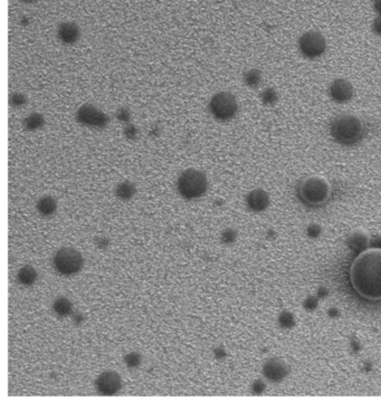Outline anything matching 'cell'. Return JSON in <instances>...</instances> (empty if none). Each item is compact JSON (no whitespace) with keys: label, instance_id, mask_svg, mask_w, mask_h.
<instances>
[{"label":"cell","instance_id":"6da1fadb","mask_svg":"<svg viewBox=\"0 0 381 403\" xmlns=\"http://www.w3.org/2000/svg\"><path fill=\"white\" fill-rule=\"evenodd\" d=\"M349 275L359 295L369 301H381V249L368 248L358 253Z\"/></svg>","mask_w":381,"mask_h":403},{"label":"cell","instance_id":"7a4b0ae2","mask_svg":"<svg viewBox=\"0 0 381 403\" xmlns=\"http://www.w3.org/2000/svg\"><path fill=\"white\" fill-rule=\"evenodd\" d=\"M330 134L338 144L353 146L364 139L367 134V125L357 115L341 114L331 122Z\"/></svg>","mask_w":381,"mask_h":403},{"label":"cell","instance_id":"3957f363","mask_svg":"<svg viewBox=\"0 0 381 403\" xmlns=\"http://www.w3.org/2000/svg\"><path fill=\"white\" fill-rule=\"evenodd\" d=\"M208 179L200 170L187 169L178 176L177 191L185 200H196L206 195L208 190Z\"/></svg>","mask_w":381,"mask_h":403},{"label":"cell","instance_id":"277c9868","mask_svg":"<svg viewBox=\"0 0 381 403\" xmlns=\"http://www.w3.org/2000/svg\"><path fill=\"white\" fill-rule=\"evenodd\" d=\"M300 200L306 206H322L331 197V187L329 182L320 176H308L303 180L299 189Z\"/></svg>","mask_w":381,"mask_h":403},{"label":"cell","instance_id":"5b68a950","mask_svg":"<svg viewBox=\"0 0 381 403\" xmlns=\"http://www.w3.org/2000/svg\"><path fill=\"white\" fill-rule=\"evenodd\" d=\"M208 108L212 117L218 122H229L238 113V102L233 94L222 91L212 96Z\"/></svg>","mask_w":381,"mask_h":403},{"label":"cell","instance_id":"8992f818","mask_svg":"<svg viewBox=\"0 0 381 403\" xmlns=\"http://www.w3.org/2000/svg\"><path fill=\"white\" fill-rule=\"evenodd\" d=\"M54 267L60 275L72 276L81 272L84 265L82 253L74 248L65 247L54 256Z\"/></svg>","mask_w":381,"mask_h":403},{"label":"cell","instance_id":"52a82bcc","mask_svg":"<svg viewBox=\"0 0 381 403\" xmlns=\"http://www.w3.org/2000/svg\"><path fill=\"white\" fill-rule=\"evenodd\" d=\"M297 46L303 57L316 59L327 51V41L320 31L308 30L299 38Z\"/></svg>","mask_w":381,"mask_h":403},{"label":"cell","instance_id":"ba28073f","mask_svg":"<svg viewBox=\"0 0 381 403\" xmlns=\"http://www.w3.org/2000/svg\"><path fill=\"white\" fill-rule=\"evenodd\" d=\"M75 119L77 123L87 128L103 130L110 124V118L102 109L92 104H83L76 111Z\"/></svg>","mask_w":381,"mask_h":403},{"label":"cell","instance_id":"9c48e42d","mask_svg":"<svg viewBox=\"0 0 381 403\" xmlns=\"http://www.w3.org/2000/svg\"><path fill=\"white\" fill-rule=\"evenodd\" d=\"M95 388L102 395H114L122 388V380L120 374L114 371L101 373L95 380Z\"/></svg>","mask_w":381,"mask_h":403},{"label":"cell","instance_id":"30bf717a","mask_svg":"<svg viewBox=\"0 0 381 403\" xmlns=\"http://www.w3.org/2000/svg\"><path fill=\"white\" fill-rule=\"evenodd\" d=\"M263 374L269 382L280 383L289 375V368L286 363L278 357H272L265 362Z\"/></svg>","mask_w":381,"mask_h":403},{"label":"cell","instance_id":"8fae6325","mask_svg":"<svg viewBox=\"0 0 381 403\" xmlns=\"http://www.w3.org/2000/svg\"><path fill=\"white\" fill-rule=\"evenodd\" d=\"M329 94L335 103L344 104L352 99L353 95H355V88L348 80L336 79L331 83Z\"/></svg>","mask_w":381,"mask_h":403},{"label":"cell","instance_id":"7c38bea8","mask_svg":"<svg viewBox=\"0 0 381 403\" xmlns=\"http://www.w3.org/2000/svg\"><path fill=\"white\" fill-rule=\"evenodd\" d=\"M246 206L253 212H263L266 210L269 206L270 199L269 195L261 188L254 189L247 193L246 196Z\"/></svg>","mask_w":381,"mask_h":403},{"label":"cell","instance_id":"4fadbf2b","mask_svg":"<svg viewBox=\"0 0 381 403\" xmlns=\"http://www.w3.org/2000/svg\"><path fill=\"white\" fill-rule=\"evenodd\" d=\"M81 37L80 26L74 21H63L57 27V38L65 45H73Z\"/></svg>","mask_w":381,"mask_h":403},{"label":"cell","instance_id":"5bb4252c","mask_svg":"<svg viewBox=\"0 0 381 403\" xmlns=\"http://www.w3.org/2000/svg\"><path fill=\"white\" fill-rule=\"evenodd\" d=\"M347 244L352 251L360 253L364 250H367L370 247L369 235L366 233V231L362 230L353 231V233H351L350 236L348 237Z\"/></svg>","mask_w":381,"mask_h":403},{"label":"cell","instance_id":"9a60e30c","mask_svg":"<svg viewBox=\"0 0 381 403\" xmlns=\"http://www.w3.org/2000/svg\"><path fill=\"white\" fill-rule=\"evenodd\" d=\"M36 209L44 217H51L57 210V201L52 196H44L36 203Z\"/></svg>","mask_w":381,"mask_h":403},{"label":"cell","instance_id":"2e32d148","mask_svg":"<svg viewBox=\"0 0 381 403\" xmlns=\"http://www.w3.org/2000/svg\"><path fill=\"white\" fill-rule=\"evenodd\" d=\"M136 193V187L131 181H123L121 182L115 188V196L118 199L122 201H129L132 198L135 196Z\"/></svg>","mask_w":381,"mask_h":403},{"label":"cell","instance_id":"e0dca14e","mask_svg":"<svg viewBox=\"0 0 381 403\" xmlns=\"http://www.w3.org/2000/svg\"><path fill=\"white\" fill-rule=\"evenodd\" d=\"M45 123H46L45 117H44L42 113L32 112V113L27 115V117L24 119L23 126L25 130L34 132V131L43 129Z\"/></svg>","mask_w":381,"mask_h":403},{"label":"cell","instance_id":"ac0fdd59","mask_svg":"<svg viewBox=\"0 0 381 403\" xmlns=\"http://www.w3.org/2000/svg\"><path fill=\"white\" fill-rule=\"evenodd\" d=\"M53 311L59 317H66L73 314V304L66 297H57L53 303Z\"/></svg>","mask_w":381,"mask_h":403},{"label":"cell","instance_id":"d6986e66","mask_svg":"<svg viewBox=\"0 0 381 403\" xmlns=\"http://www.w3.org/2000/svg\"><path fill=\"white\" fill-rule=\"evenodd\" d=\"M18 281L24 286H31L32 284H35V281L37 280V272L36 269L30 266V265H26V266L21 267L17 275Z\"/></svg>","mask_w":381,"mask_h":403},{"label":"cell","instance_id":"ffe728a7","mask_svg":"<svg viewBox=\"0 0 381 403\" xmlns=\"http://www.w3.org/2000/svg\"><path fill=\"white\" fill-rule=\"evenodd\" d=\"M262 79V71L257 68L248 69L243 75V80H244L245 85L251 88H256L261 85Z\"/></svg>","mask_w":381,"mask_h":403},{"label":"cell","instance_id":"44dd1931","mask_svg":"<svg viewBox=\"0 0 381 403\" xmlns=\"http://www.w3.org/2000/svg\"><path fill=\"white\" fill-rule=\"evenodd\" d=\"M279 325L281 328L284 329H291L294 327L295 325V317L292 312L290 311H283L279 316Z\"/></svg>","mask_w":381,"mask_h":403},{"label":"cell","instance_id":"7402d4cb","mask_svg":"<svg viewBox=\"0 0 381 403\" xmlns=\"http://www.w3.org/2000/svg\"><path fill=\"white\" fill-rule=\"evenodd\" d=\"M278 98H279L278 92L272 87L265 88L261 94V99L265 105H274V104L278 102Z\"/></svg>","mask_w":381,"mask_h":403},{"label":"cell","instance_id":"603a6c76","mask_svg":"<svg viewBox=\"0 0 381 403\" xmlns=\"http://www.w3.org/2000/svg\"><path fill=\"white\" fill-rule=\"evenodd\" d=\"M141 362H142V356L140 353L137 352H131L124 356V363L129 369L139 368Z\"/></svg>","mask_w":381,"mask_h":403},{"label":"cell","instance_id":"cb8c5ba5","mask_svg":"<svg viewBox=\"0 0 381 403\" xmlns=\"http://www.w3.org/2000/svg\"><path fill=\"white\" fill-rule=\"evenodd\" d=\"M237 230L234 228H226L225 230L222 231V235H220V240H222L223 244L225 245H230L234 244L237 239Z\"/></svg>","mask_w":381,"mask_h":403},{"label":"cell","instance_id":"d4e9b609","mask_svg":"<svg viewBox=\"0 0 381 403\" xmlns=\"http://www.w3.org/2000/svg\"><path fill=\"white\" fill-rule=\"evenodd\" d=\"M27 102H28V98H27V96L23 93L16 92L13 93L9 97V103L13 107H21L26 105Z\"/></svg>","mask_w":381,"mask_h":403},{"label":"cell","instance_id":"484cf974","mask_svg":"<svg viewBox=\"0 0 381 403\" xmlns=\"http://www.w3.org/2000/svg\"><path fill=\"white\" fill-rule=\"evenodd\" d=\"M123 134L128 140L131 141H134L137 139V136H139V129L136 128L135 125L133 124H125L124 129H123Z\"/></svg>","mask_w":381,"mask_h":403},{"label":"cell","instance_id":"4316f807","mask_svg":"<svg viewBox=\"0 0 381 403\" xmlns=\"http://www.w3.org/2000/svg\"><path fill=\"white\" fill-rule=\"evenodd\" d=\"M115 118H117L121 123L129 124L131 121V112L129 108L126 107H120L118 108L117 113H115Z\"/></svg>","mask_w":381,"mask_h":403},{"label":"cell","instance_id":"83f0119b","mask_svg":"<svg viewBox=\"0 0 381 403\" xmlns=\"http://www.w3.org/2000/svg\"><path fill=\"white\" fill-rule=\"evenodd\" d=\"M322 234V228L321 226L318 224H311L307 226L306 228V236L311 239H317Z\"/></svg>","mask_w":381,"mask_h":403},{"label":"cell","instance_id":"f1b7e54d","mask_svg":"<svg viewBox=\"0 0 381 403\" xmlns=\"http://www.w3.org/2000/svg\"><path fill=\"white\" fill-rule=\"evenodd\" d=\"M318 303H319L318 296H308L306 297L304 303H303V306H304L307 312H313L318 307Z\"/></svg>","mask_w":381,"mask_h":403},{"label":"cell","instance_id":"f546056e","mask_svg":"<svg viewBox=\"0 0 381 403\" xmlns=\"http://www.w3.org/2000/svg\"><path fill=\"white\" fill-rule=\"evenodd\" d=\"M266 390V384L262 380H255L252 384V392L254 394H262Z\"/></svg>","mask_w":381,"mask_h":403},{"label":"cell","instance_id":"4dcf8cb0","mask_svg":"<svg viewBox=\"0 0 381 403\" xmlns=\"http://www.w3.org/2000/svg\"><path fill=\"white\" fill-rule=\"evenodd\" d=\"M94 242H95V246L98 248V249H102V250H106L107 248H109L110 244H111L110 239L104 236L96 237V238L94 239Z\"/></svg>","mask_w":381,"mask_h":403},{"label":"cell","instance_id":"1f68e13d","mask_svg":"<svg viewBox=\"0 0 381 403\" xmlns=\"http://www.w3.org/2000/svg\"><path fill=\"white\" fill-rule=\"evenodd\" d=\"M72 321H73L74 325H76V326H81L85 321V316L80 312H74L72 314Z\"/></svg>","mask_w":381,"mask_h":403},{"label":"cell","instance_id":"d6a6232c","mask_svg":"<svg viewBox=\"0 0 381 403\" xmlns=\"http://www.w3.org/2000/svg\"><path fill=\"white\" fill-rule=\"evenodd\" d=\"M372 30L375 35L381 36V16H377L372 23Z\"/></svg>","mask_w":381,"mask_h":403},{"label":"cell","instance_id":"836d02e7","mask_svg":"<svg viewBox=\"0 0 381 403\" xmlns=\"http://www.w3.org/2000/svg\"><path fill=\"white\" fill-rule=\"evenodd\" d=\"M214 355L217 360H224V358L227 356V352L224 349V347H216L214 350Z\"/></svg>","mask_w":381,"mask_h":403},{"label":"cell","instance_id":"e575fe53","mask_svg":"<svg viewBox=\"0 0 381 403\" xmlns=\"http://www.w3.org/2000/svg\"><path fill=\"white\" fill-rule=\"evenodd\" d=\"M370 248H377V249H381V236L374 237L373 239L370 240Z\"/></svg>","mask_w":381,"mask_h":403},{"label":"cell","instance_id":"d590c367","mask_svg":"<svg viewBox=\"0 0 381 403\" xmlns=\"http://www.w3.org/2000/svg\"><path fill=\"white\" fill-rule=\"evenodd\" d=\"M373 9L378 16H381V0H373Z\"/></svg>","mask_w":381,"mask_h":403},{"label":"cell","instance_id":"8d00e7d4","mask_svg":"<svg viewBox=\"0 0 381 403\" xmlns=\"http://www.w3.org/2000/svg\"><path fill=\"white\" fill-rule=\"evenodd\" d=\"M325 295H328L327 288H324V287H320V288L318 289V297L321 298V297H324Z\"/></svg>","mask_w":381,"mask_h":403},{"label":"cell","instance_id":"74e56055","mask_svg":"<svg viewBox=\"0 0 381 403\" xmlns=\"http://www.w3.org/2000/svg\"><path fill=\"white\" fill-rule=\"evenodd\" d=\"M338 315H339V311L336 310V308H334V307L330 308V310H329V316L330 317H336Z\"/></svg>","mask_w":381,"mask_h":403},{"label":"cell","instance_id":"f35d334b","mask_svg":"<svg viewBox=\"0 0 381 403\" xmlns=\"http://www.w3.org/2000/svg\"><path fill=\"white\" fill-rule=\"evenodd\" d=\"M20 2H23V3H34V2H36V0H20Z\"/></svg>","mask_w":381,"mask_h":403}]
</instances>
